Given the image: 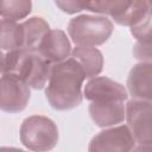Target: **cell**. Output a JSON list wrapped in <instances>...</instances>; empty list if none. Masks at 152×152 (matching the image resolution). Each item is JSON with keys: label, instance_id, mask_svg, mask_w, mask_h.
<instances>
[{"label": "cell", "instance_id": "cell-1", "mask_svg": "<svg viewBox=\"0 0 152 152\" xmlns=\"http://www.w3.org/2000/svg\"><path fill=\"white\" fill-rule=\"evenodd\" d=\"M86 74L82 66L71 57L62 63L53 64L49 82L45 87V97L56 110H70L82 103V86Z\"/></svg>", "mask_w": 152, "mask_h": 152}, {"label": "cell", "instance_id": "cell-2", "mask_svg": "<svg viewBox=\"0 0 152 152\" xmlns=\"http://www.w3.org/2000/svg\"><path fill=\"white\" fill-rule=\"evenodd\" d=\"M2 64L1 74H13L24 80L32 89H43L46 87L52 64L42 57L37 51L14 50L1 52Z\"/></svg>", "mask_w": 152, "mask_h": 152}, {"label": "cell", "instance_id": "cell-3", "mask_svg": "<svg viewBox=\"0 0 152 152\" xmlns=\"http://www.w3.org/2000/svg\"><path fill=\"white\" fill-rule=\"evenodd\" d=\"M114 30L113 21L104 15L81 14L70 19L66 31L75 46L96 48L104 44Z\"/></svg>", "mask_w": 152, "mask_h": 152}, {"label": "cell", "instance_id": "cell-4", "mask_svg": "<svg viewBox=\"0 0 152 152\" xmlns=\"http://www.w3.org/2000/svg\"><path fill=\"white\" fill-rule=\"evenodd\" d=\"M20 142L32 152H49L56 147L59 133L53 120L44 115H31L21 122Z\"/></svg>", "mask_w": 152, "mask_h": 152}, {"label": "cell", "instance_id": "cell-5", "mask_svg": "<svg viewBox=\"0 0 152 152\" xmlns=\"http://www.w3.org/2000/svg\"><path fill=\"white\" fill-rule=\"evenodd\" d=\"M126 121L138 145H152V102L127 101Z\"/></svg>", "mask_w": 152, "mask_h": 152}, {"label": "cell", "instance_id": "cell-6", "mask_svg": "<svg viewBox=\"0 0 152 152\" xmlns=\"http://www.w3.org/2000/svg\"><path fill=\"white\" fill-rule=\"evenodd\" d=\"M135 140L127 125L104 128L94 135L89 142L88 152H132Z\"/></svg>", "mask_w": 152, "mask_h": 152}, {"label": "cell", "instance_id": "cell-7", "mask_svg": "<svg viewBox=\"0 0 152 152\" xmlns=\"http://www.w3.org/2000/svg\"><path fill=\"white\" fill-rule=\"evenodd\" d=\"M30 97V87L24 80L13 74H1L0 108L2 112L12 114L24 110Z\"/></svg>", "mask_w": 152, "mask_h": 152}, {"label": "cell", "instance_id": "cell-8", "mask_svg": "<svg viewBox=\"0 0 152 152\" xmlns=\"http://www.w3.org/2000/svg\"><path fill=\"white\" fill-rule=\"evenodd\" d=\"M83 96L90 102H127L128 91L109 77L96 76L86 83Z\"/></svg>", "mask_w": 152, "mask_h": 152}, {"label": "cell", "instance_id": "cell-9", "mask_svg": "<svg viewBox=\"0 0 152 152\" xmlns=\"http://www.w3.org/2000/svg\"><path fill=\"white\" fill-rule=\"evenodd\" d=\"M37 52L52 65L58 64L70 58L71 43L63 30L53 28L45 34Z\"/></svg>", "mask_w": 152, "mask_h": 152}, {"label": "cell", "instance_id": "cell-10", "mask_svg": "<svg viewBox=\"0 0 152 152\" xmlns=\"http://www.w3.org/2000/svg\"><path fill=\"white\" fill-rule=\"evenodd\" d=\"M127 91L133 100L152 102V62H139L127 77Z\"/></svg>", "mask_w": 152, "mask_h": 152}, {"label": "cell", "instance_id": "cell-11", "mask_svg": "<svg viewBox=\"0 0 152 152\" xmlns=\"http://www.w3.org/2000/svg\"><path fill=\"white\" fill-rule=\"evenodd\" d=\"M127 102H90L89 115L94 124L101 128L114 127L126 120Z\"/></svg>", "mask_w": 152, "mask_h": 152}, {"label": "cell", "instance_id": "cell-12", "mask_svg": "<svg viewBox=\"0 0 152 152\" xmlns=\"http://www.w3.org/2000/svg\"><path fill=\"white\" fill-rule=\"evenodd\" d=\"M70 57L82 66L86 78L96 77L103 69V56L97 48L75 46Z\"/></svg>", "mask_w": 152, "mask_h": 152}, {"label": "cell", "instance_id": "cell-13", "mask_svg": "<svg viewBox=\"0 0 152 152\" xmlns=\"http://www.w3.org/2000/svg\"><path fill=\"white\" fill-rule=\"evenodd\" d=\"M23 24L24 27V50L37 51L45 34L51 30L49 24L42 17H31Z\"/></svg>", "mask_w": 152, "mask_h": 152}, {"label": "cell", "instance_id": "cell-14", "mask_svg": "<svg viewBox=\"0 0 152 152\" xmlns=\"http://www.w3.org/2000/svg\"><path fill=\"white\" fill-rule=\"evenodd\" d=\"M152 1H145V0H134V1H127L124 6V8L114 17L112 18L116 24L122 26H128L129 28L134 25H137L151 10Z\"/></svg>", "mask_w": 152, "mask_h": 152}, {"label": "cell", "instance_id": "cell-15", "mask_svg": "<svg viewBox=\"0 0 152 152\" xmlns=\"http://www.w3.org/2000/svg\"><path fill=\"white\" fill-rule=\"evenodd\" d=\"M0 26H1V36H0L1 52L24 49L25 37H24L23 24L1 19Z\"/></svg>", "mask_w": 152, "mask_h": 152}, {"label": "cell", "instance_id": "cell-16", "mask_svg": "<svg viewBox=\"0 0 152 152\" xmlns=\"http://www.w3.org/2000/svg\"><path fill=\"white\" fill-rule=\"evenodd\" d=\"M32 11L30 0H4L0 4V14L2 19L17 23L26 18Z\"/></svg>", "mask_w": 152, "mask_h": 152}, {"label": "cell", "instance_id": "cell-17", "mask_svg": "<svg viewBox=\"0 0 152 152\" xmlns=\"http://www.w3.org/2000/svg\"><path fill=\"white\" fill-rule=\"evenodd\" d=\"M133 55L140 62H152V36L142 43H135Z\"/></svg>", "mask_w": 152, "mask_h": 152}, {"label": "cell", "instance_id": "cell-18", "mask_svg": "<svg viewBox=\"0 0 152 152\" xmlns=\"http://www.w3.org/2000/svg\"><path fill=\"white\" fill-rule=\"evenodd\" d=\"M55 5L68 14H75L86 10V2L83 1H55Z\"/></svg>", "mask_w": 152, "mask_h": 152}, {"label": "cell", "instance_id": "cell-19", "mask_svg": "<svg viewBox=\"0 0 152 152\" xmlns=\"http://www.w3.org/2000/svg\"><path fill=\"white\" fill-rule=\"evenodd\" d=\"M132 152H152V145H138Z\"/></svg>", "mask_w": 152, "mask_h": 152}, {"label": "cell", "instance_id": "cell-20", "mask_svg": "<svg viewBox=\"0 0 152 152\" xmlns=\"http://www.w3.org/2000/svg\"><path fill=\"white\" fill-rule=\"evenodd\" d=\"M0 152H27V151L18 147H12V146H2L0 148Z\"/></svg>", "mask_w": 152, "mask_h": 152}]
</instances>
